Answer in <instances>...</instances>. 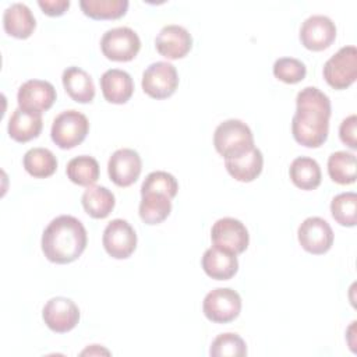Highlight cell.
Here are the masks:
<instances>
[{"label":"cell","mask_w":357,"mask_h":357,"mask_svg":"<svg viewBox=\"0 0 357 357\" xmlns=\"http://www.w3.org/2000/svg\"><path fill=\"white\" fill-rule=\"evenodd\" d=\"M331 100L321 89L305 86L297 93L291 134L296 142L307 148H319L328 138Z\"/></svg>","instance_id":"6da1fadb"},{"label":"cell","mask_w":357,"mask_h":357,"mask_svg":"<svg viewBox=\"0 0 357 357\" xmlns=\"http://www.w3.org/2000/svg\"><path fill=\"white\" fill-rule=\"evenodd\" d=\"M88 236L81 220L71 215L54 218L42 234V251L54 264H70L81 257Z\"/></svg>","instance_id":"7a4b0ae2"},{"label":"cell","mask_w":357,"mask_h":357,"mask_svg":"<svg viewBox=\"0 0 357 357\" xmlns=\"http://www.w3.org/2000/svg\"><path fill=\"white\" fill-rule=\"evenodd\" d=\"M213 145L220 156L225 159H234L254 148V135L244 121L229 119L216 127Z\"/></svg>","instance_id":"3957f363"},{"label":"cell","mask_w":357,"mask_h":357,"mask_svg":"<svg viewBox=\"0 0 357 357\" xmlns=\"http://www.w3.org/2000/svg\"><path fill=\"white\" fill-rule=\"evenodd\" d=\"M89 131V121L78 110H64L56 116L50 128L52 141L61 149H71L79 145Z\"/></svg>","instance_id":"277c9868"},{"label":"cell","mask_w":357,"mask_h":357,"mask_svg":"<svg viewBox=\"0 0 357 357\" xmlns=\"http://www.w3.org/2000/svg\"><path fill=\"white\" fill-rule=\"evenodd\" d=\"M324 78L333 89H346L357 78V49L356 46H343L325 64Z\"/></svg>","instance_id":"5b68a950"},{"label":"cell","mask_w":357,"mask_h":357,"mask_svg":"<svg viewBox=\"0 0 357 357\" xmlns=\"http://www.w3.org/2000/svg\"><path fill=\"white\" fill-rule=\"evenodd\" d=\"M103 56L113 61H130L139 49L141 40L137 32L128 26H117L106 31L100 39Z\"/></svg>","instance_id":"8992f818"},{"label":"cell","mask_w":357,"mask_h":357,"mask_svg":"<svg viewBox=\"0 0 357 357\" xmlns=\"http://www.w3.org/2000/svg\"><path fill=\"white\" fill-rule=\"evenodd\" d=\"M204 315L216 324L234 321L241 311L240 294L229 287H218L209 291L202 303Z\"/></svg>","instance_id":"52a82bcc"},{"label":"cell","mask_w":357,"mask_h":357,"mask_svg":"<svg viewBox=\"0 0 357 357\" xmlns=\"http://www.w3.org/2000/svg\"><path fill=\"white\" fill-rule=\"evenodd\" d=\"M144 92L153 99L172 96L178 86V74L173 64L156 61L146 67L141 81Z\"/></svg>","instance_id":"ba28073f"},{"label":"cell","mask_w":357,"mask_h":357,"mask_svg":"<svg viewBox=\"0 0 357 357\" xmlns=\"http://www.w3.org/2000/svg\"><path fill=\"white\" fill-rule=\"evenodd\" d=\"M211 240L215 247L241 254L247 250L250 234L245 225L234 218L218 219L211 229Z\"/></svg>","instance_id":"9c48e42d"},{"label":"cell","mask_w":357,"mask_h":357,"mask_svg":"<svg viewBox=\"0 0 357 357\" xmlns=\"http://www.w3.org/2000/svg\"><path fill=\"white\" fill-rule=\"evenodd\" d=\"M102 243L112 258L126 259L137 248V234L127 220L113 219L103 230Z\"/></svg>","instance_id":"30bf717a"},{"label":"cell","mask_w":357,"mask_h":357,"mask_svg":"<svg viewBox=\"0 0 357 357\" xmlns=\"http://www.w3.org/2000/svg\"><path fill=\"white\" fill-rule=\"evenodd\" d=\"M300 245L310 254L321 255L331 250L333 244V230L329 223L319 218H307L297 230Z\"/></svg>","instance_id":"8fae6325"},{"label":"cell","mask_w":357,"mask_h":357,"mask_svg":"<svg viewBox=\"0 0 357 357\" xmlns=\"http://www.w3.org/2000/svg\"><path fill=\"white\" fill-rule=\"evenodd\" d=\"M336 39L335 22L322 14L308 17L300 28V40L304 47L312 52L328 49Z\"/></svg>","instance_id":"7c38bea8"},{"label":"cell","mask_w":357,"mask_h":357,"mask_svg":"<svg viewBox=\"0 0 357 357\" xmlns=\"http://www.w3.org/2000/svg\"><path fill=\"white\" fill-rule=\"evenodd\" d=\"M42 318L53 332L66 333L79 322V308L71 298L53 297L45 304Z\"/></svg>","instance_id":"4fadbf2b"},{"label":"cell","mask_w":357,"mask_h":357,"mask_svg":"<svg viewBox=\"0 0 357 357\" xmlns=\"http://www.w3.org/2000/svg\"><path fill=\"white\" fill-rule=\"evenodd\" d=\"M142 170V160L137 151L121 148L113 152L107 162V173L110 180L119 187H130L134 184Z\"/></svg>","instance_id":"5bb4252c"},{"label":"cell","mask_w":357,"mask_h":357,"mask_svg":"<svg viewBox=\"0 0 357 357\" xmlns=\"http://www.w3.org/2000/svg\"><path fill=\"white\" fill-rule=\"evenodd\" d=\"M56 96V89L49 81L28 79L18 88L17 102L18 107L42 114L53 106Z\"/></svg>","instance_id":"9a60e30c"},{"label":"cell","mask_w":357,"mask_h":357,"mask_svg":"<svg viewBox=\"0 0 357 357\" xmlns=\"http://www.w3.org/2000/svg\"><path fill=\"white\" fill-rule=\"evenodd\" d=\"M155 47L160 56L169 60H178L191 50L192 36L184 26L170 24L159 31L155 39Z\"/></svg>","instance_id":"2e32d148"},{"label":"cell","mask_w":357,"mask_h":357,"mask_svg":"<svg viewBox=\"0 0 357 357\" xmlns=\"http://www.w3.org/2000/svg\"><path fill=\"white\" fill-rule=\"evenodd\" d=\"M201 265L204 272L216 280H229L238 271V261L236 254L215 245L204 252Z\"/></svg>","instance_id":"e0dca14e"},{"label":"cell","mask_w":357,"mask_h":357,"mask_svg":"<svg viewBox=\"0 0 357 357\" xmlns=\"http://www.w3.org/2000/svg\"><path fill=\"white\" fill-rule=\"evenodd\" d=\"M100 89L109 103L123 105L132 96L134 82L127 71L110 68L100 77Z\"/></svg>","instance_id":"ac0fdd59"},{"label":"cell","mask_w":357,"mask_h":357,"mask_svg":"<svg viewBox=\"0 0 357 357\" xmlns=\"http://www.w3.org/2000/svg\"><path fill=\"white\" fill-rule=\"evenodd\" d=\"M3 26L6 33L17 39L29 38L36 26L35 17L24 3H13L3 14Z\"/></svg>","instance_id":"d6986e66"},{"label":"cell","mask_w":357,"mask_h":357,"mask_svg":"<svg viewBox=\"0 0 357 357\" xmlns=\"http://www.w3.org/2000/svg\"><path fill=\"white\" fill-rule=\"evenodd\" d=\"M43 127L42 114L17 107L8 120V135L17 142H28L36 138Z\"/></svg>","instance_id":"ffe728a7"},{"label":"cell","mask_w":357,"mask_h":357,"mask_svg":"<svg viewBox=\"0 0 357 357\" xmlns=\"http://www.w3.org/2000/svg\"><path fill=\"white\" fill-rule=\"evenodd\" d=\"M63 86L68 96L78 103H91L95 98L92 77L79 67H67L61 75Z\"/></svg>","instance_id":"44dd1931"},{"label":"cell","mask_w":357,"mask_h":357,"mask_svg":"<svg viewBox=\"0 0 357 357\" xmlns=\"http://www.w3.org/2000/svg\"><path fill=\"white\" fill-rule=\"evenodd\" d=\"M225 166L227 173L237 181L250 183L255 180L264 167V156L258 148H252L250 152L234 158L225 159Z\"/></svg>","instance_id":"7402d4cb"},{"label":"cell","mask_w":357,"mask_h":357,"mask_svg":"<svg viewBox=\"0 0 357 357\" xmlns=\"http://www.w3.org/2000/svg\"><path fill=\"white\" fill-rule=\"evenodd\" d=\"M291 183L301 190H315L321 184L322 173L318 162L308 156L296 158L289 169Z\"/></svg>","instance_id":"603a6c76"},{"label":"cell","mask_w":357,"mask_h":357,"mask_svg":"<svg viewBox=\"0 0 357 357\" xmlns=\"http://www.w3.org/2000/svg\"><path fill=\"white\" fill-rule=\"evenodd\" d=\"M81 204L84 211L93 219H105L110 215L114 208L116 199L114 194L102 185H91L88 187L82 197Z\"/></svg>","instance_id":"cb8c5ba5"},{"label":"cell","mask_w":357,"mask_h":357,"mask_svg":"<svg viewBox=\"0 0 357 357\" xmlns=\"http://www.w3.org/2000/svg\"><path fill=\"white\" fill-rule=\"evenodd\" d=\"M139 218L146 225H159L172 212V199L160 192L141 194L139 202Z\"/></svg>","instance_id":"d4e9b609"},{"label":"cell","mask_w":357,"mask_h":357,"mask_svg":"<svg viewBox=\"0 0 357 357\" xmlns=\"http://www.w3.org/2000/svg\"><path fill=\"white\" fill-rule=\"evenodd\" d=\"M67 177L77 185L91 187L99 178V163L95 158L81 155L73 158L66 167Z\"/></svg>","instance_id":"484cf974"},{"label":"cell","mask_w":357,"mask_h":357,"mask_svg":"<svg viewBox=\"0 0 357 357\" xmlns=\"http://www.w3.org/2000/svg\"><path fill=\"white\" fill-rule=\"evenodd\" d=\"M24 169L36 178L50 177L57 169V159L46 148H31L22 159Z\"/></svg>","instance_id":"4316f807"},{"label":"cell","mask_w":357,"mask_h":357,"mask_svg":"<svg viewBox=\"0 0 357 357\" xmlns=\"http://www.w3.org/2000/svg\"><path fill=\"white\" fill-rule=\"evenodd\" d=\"M328 174L332 181L346 185L356 181V155L336 151L328 158Z\"/></svg>","instance_id":"83f0119b"},{"label":"cell","mask_w":357,"mask_h":357,"mask_svg":"<svg viewBox=\"0 0 357 357\" xmlns=\"http://www.w3.org/2000/svg\"><path fill=\"white\" fill-rule=\"evenodd\" d=\"M82 13L92 20H117L128 8L127 0H81Z\"/></svg>","instance_id":"f1b7e54d"},{"label":"cell","mask_w":357,"mask_h":357,"mask_svg":"<svg viewBox=\"0 0 357 357\" xmlns=\"http://www.w3.org/2000/svg\"><path fill=\"white\" fill-rule=\"evenodd\" d=\"M332 218L346 227H353L357 223V194L342 192L337 194L331 202Z\"/></svg>","instance_id":"f546056e"},{"label":"cell","mask_w":357,"mask_h":357,"mask_svg":"<svg viewBox=\"0 0 357 357\" xmlns=\"http://www.w3.org/2000/svg\"><path fill=\"white\" fill-rule=\"evenodd\" d=\"M212 357H243L247 356V344L237 333L218 335L209 349Z\"/></svg>","instance_id":"4dcf8cb0"},{"label":"cell","mask_w":357,"mask_h":357,"mask_svg":"<svg viewBox=\"0 0 357 357\" xmlns=\"http://www.w3.org/2000/svg\"><path fill=\"white\" fill-rule=\"evenodd\" d=\"M178 183L176 177L167 172L156 170L149 173L141 185V194L146 192H160L173 199L177 195Z\"/></svg>","instance_id":"1f68e13d"},{"label":"cell","mask_w":357,"mask_h":357,"mask_svg":"<svg viewBox=\"0 0 357 357\" xmlns=\"http://www.w3.org/2000/svg\"><path fill=\"white\" fill-rule=\"evenodd\" d=\"M305 64L294 57H280L273 64V75L286 84H297L305 78Z\"/></svg>","instance_id":"d6a6232c"},{"label":"cell","mask_w":357,"mask_h":357,"mask_svg":"<svg viewBox=\"0 0 357 357\" xmlns=\"http://www.w3.org/2000/svg\"><path fill=\"white\" fill-rule=\"evenodd\" d=\"M356 130H357V116L356 114H350L349 117H346L340 123V127H339L340 141L351 149H357Z\"/></svg>","instance_id":"836d02e7"},{"label":"cell","mask_w":357,"mask_h":357,"mask_svg":"<svg viewBox=\"0 0 357 357\" xmlns=\"http://www.w3.org/2000/svg\"><path fill=\"white\" fill-rule=\"evenodd\" d=\"M38 6L42 8V11L49 17H60L63 15L68 7V0H39Z\"/></svg>","instance_id":"e575fe53"},{"label":"cell","mask_w":357,"mask_h":357,"mask_svg":"<svg viewBox=\"0 0 357 357\" xmlns=\"http://www.w3.org/2000/svg\"><path fill=\"white\" fill-rule=\"evenodd\" d=\"M99 354V353H105V354H109V351L107 350H105V349H98V344H92V347L91 349H86V350H84L81 354L84 356V354Z\"/></svg>","instance_id":"d590c367"}]
</instances>
